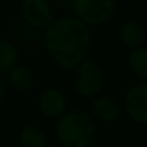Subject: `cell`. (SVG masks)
I'll return each instance as SVG.
<instances>
[{
    "mask_svg": "<svg viewBox=\"0 0 147 147\" xmlns=\"http://www.w3.org/2000/svg\"><path fill=\"white\" fill-rule=\"evenodd\" d=\"M91 39V28L74 15L55 18L43 30V48L63 71H74L88 58Z\"/></svg>",
    "mask_w": 147,
    "mask_h": 147,
    "instance_id": "cell-1",
    "label": "cell"
},
{
    "mask_svg": "<svg viewBox=\"0 0 147 147\" xmlns=\"http://www.w3.org/2000/svg\"><path fill=\"white\" fill-rule=\"evenodd\" d=\"M55 134L62 147H91L97 136V124L84 110H68L56 120Z\"/></svg>",
    "mask_w": 147,
    "mask_h": 147,
    "instance_id": "cell-2",
    "label": "cell"
},
{
    "mask_svg": "<svg viewBox=\"0 0 147 147\" xmlns=\"http://www.w3.org/2000/svg\"><path fill=\"white\" fill-rule=\"evenodd\" d=\"M72 15L88 28L110 23L117 12V0H71Z\"/></svg>",
    "mask_w": 147,
    "mask_h": 147,
    "instance_id": "cell-3",
    "label": "cell"
},
{
    "mask_svg": "<svg viewBox=\"0 0 147 147\" xmlns=\"http://www.w3.org/2000/svg\"><path fill=\"white\" fill-rule=\"evenodd\" d=\"M72 72H74L72 85L80 97L91 100L98 94H101L105 75L101 63L97 59L92 58L84 59Z\"/></svg>",
    "mask_w": 147,
    "mask_h": 147,
    "instance_id": "cell-4",
    "label": "cell"
},
{
    "mask_svg": "<svg viewBox=\"0 0 147 147\" xmlns=\"http://www.w3.org/2000/svg\"><path fill=\"white\" fill-rule=\"evenodd\" d=\"M123 110L136 124L147 125V81H138L125 91Z\"/></svg>",
    "mask_w": 147,
    "mask_h": 147,
    "instance_id": "cell-5",
    "label": "cell"
},
{
    "mask_svg": "<svg viewBox=\"0 0 147 147\" xmlns=\"http://www.w3.org/2000/svg\"><path fill=\"white\" fill-rule=\"evenodd\" d=\"M19 10L23 20L35 29L45 30L55 19L51 0H20Z\"/></svg>",
    "mask_w": 147,
    "mask_h": 147,
    "instance_id": "cell-6",
    "label": "cell"
},
{
    "mask_svg": "<svg viewBox=\"0 0 147 147\" xmlns=\"http://www.w3.org/2000/svg\"><path fill=\"white\" fill-rule=\"evenodd\" d=\"M38 110L48 120H59L68 111V100L62 90L48 87L38 95Z\"/></svg>",
    "mask_w": 147,
    "mask_h": 147,
    "instance_id": "cell-7",
    "label": "cell"
},
{
    "mask_svg": "<svg viewBox=\"0 0 147 147\" xmlns=\"http://www.w3.org/2000/svg\"><path fill=\"white\" fill-rule=\"evenodd\" d=\"M123 111V105L111 95L98 94L90 100V114L102 123H115Z\"/></svg>",
    "mask_w": 147,
    "mask_h": 147,
    "instance_id": "cell-8",
    "label": "cell"
},
{
    "mask_svg": "<svg viewBox=\"0 0 147 147\" xmlns=\"http://www.w3.org/2000/svg\"><path fill=\"white\" fill-rule=\"evenodd\" d=\"M118 39L123 46L131 51L146 45L147 30L141 22L134 19H127L118 28Z\"/></svg>",
    "mask_w": 147,
    "mask_h": 147,
    "instance_id": "cell-9",
    "label": "cell"
},
{
    "mask_svg": "<svg viewBox=\"0 0 147 147\" xmlns=\"http://www.w3.org/2000/svg\"><path fill=\"white\" fill-rule=\"evenodd\" d=\"M7 81L10 87L18 92H29L36 84V75L28 65L18 63L7 72Z\"/></svg>",
    "mask_w": 147,
    "mask_h": 147,
    "instance_id": "cell-10",
    "label": "cell"
},
{
    "mask_svg": "<svg viewBox=\"0 0 147 147\" xmlns=\"http://www.w3.org/2000/svg\"><path fill=\"white\" fill-rule=\"evenodd\" d=\"M127 65L138 81H147V46L131 49L127 55Z\"/></svg>",
    "mask_w": 147,
    "mask_h": 147,
    "instance_id": "cell-11",
    "label": "cell"
},
{
    "mask_svg": "<svg viewBox=\"0 0 147 147\" xmlns=\"http://www.w3.org/2000/svg\"><path fill=\"white\" fill-rule=\"evenodd\" d=\"M19 143L22 147H46L49 144L46 133L35 124H26L20 128Z\"/></svg>",
    "mask_w": 147,
    "mask_h": 147,
    "instance_id": "cell-12",
    "label": "cell"
},
{
    "mask_svg": "<svg viewBox=\"0 0 147 147\" xmlns=\"http://www.w3.org/2000/svg\"><path fill=\"white\" fill-rule=\"evenodd\" d=\"M19 63V51L16 45L5 38H0V75L7 74Z\"/></svg>",
    "mask_w": 147,
    "mask_h": 147,
    "instance_id": "cell-13",
    "label": "cell"
},
{
    "mask_svg": "<svg viewBox=\"0 0 147 147\" xmlns=\"http://www.w3.org/2000/svg\"><path fill=\"white\" fill-rule=\"evenodd\" d=\"M5 95H6V84H5L3 78L0 77V101L5 98Z\"/></svg>",
    "mask_w": 147,
    "mask_h": 147,
    "instance_id": "cell-14",
    "label": "cell"
},
{
    "mask_svg": "<svg viewBox=\"0 0 147 147\" xmlns=\"http://www.w3.org/2000/svg\"><path fill=\"white\" fill-rule=\"evenodd\" d=\"M46 147H62V146H61L59 143H49Z\"/></svg>",
    "mask_w": 147,
    "mask_h": 147,
    "instance_id": "cell-15",
    "label": "cell"
},
{
    "mask_svg": "<svg viewBox=\"0 0 147 147\" xmlns=\"http://www.w3.org/2000/svg\"><path fill=\"white\" fill-rule=\"evenodd\" d=\"M2 16H3V7H2V5H0V19H2Z\"/></svg>",
    "mask_w": 147,
    "mask_h": 147,
    "instance_id": "cell-16",
    "label": "cell"
},
{
    "mask_svg": "<svg viewBox=\"0 0 147 147\" xmlns=\"http://www.w3.org/2000/svg\"><path fill=\"white\" fill-rule=\"evenodd\" d=\"M140 2H147V0H140Z\"/></svg>",
    "mask_w": 147,
    "mask_h": 147,
    "instance_id": "cell-17",
    "label": "cell"
}]
</instances>
